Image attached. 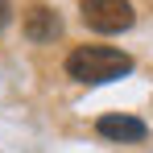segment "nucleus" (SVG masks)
<instances>
[{"label":"nucleus","mask_w":153,"mask_h":153,"mask_svg":"<svg viewBox=\"0 0 153 153\" xmlns=\"http://www.w3.org/2000/svg\"><path fill=\"white\" fill-rule=\"evenodd\" d=\"M128 71H132V58L124 50H112V46H75L66 54V75L75 83L100 87V83H112V79L128 75Z\"/></svg>","instance_id":"nucleus-1"},{"label":"nucleus","mask_w":153,"mask_h":153,"mask_svg":"<svg viewBox=\"0 0 153 153\" xmlns=\"http://www.w3.org/2000/svg\"><path fill=\"white\" fill-rule=\"evenodd\" d=\"M79 13H83L87 29H95V33H120L137 21L128 0H79Z\"/></svg>","instance_id":"nucleus-2"},{"label":"nucleus","mask_w":153,"mask_h":153,"mask_svg":"<svg viewBox=\"0 0 153 153\" xmlns=\"http://www.w3.org/2000/svg\"><path fill=\"white\" fill-rule=\"evenodd\" d=\"M95 132L108 137V141H120V145H137V141H145V137H149L145 120L124 116V112H108V116H100V120H95Z\"/></svg>","instance_id":"nucleus-3"},{"label":"nucleus","mask_w":153,"mask_h":153,"mask_svg":"<svg viewBox=\"0 0 153 153\" xmlns=\"http://www.w3.org/2000/svg\"><path fill=\"white\" fill-rule=\"evenodd\" d=\"M58 29H62V21H58V13L46 8V4H33V8L25 13V33L33 37V42H54Z\"/></svg>","instance_id":"nucleus-4"},{"label":"nucleus","mask_w":153,"mask_h":153,"mask_svg":"<svg viewBox=\"0 0 153 153\" xmlns=\"http://www.w3.org/2000/svg\"><path fill=\"white\" fill-rule=\"evenodd\" d=\"M8 13H13V8H8V0H0V29L8 25Z\"/></svg>","instance_id":"nucleus-5"}]
</instances>
